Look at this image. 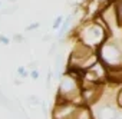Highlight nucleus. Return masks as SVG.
Returning a JSON list of instances; mask_svg holds the SVG:
<instances>
[{
  "mask_svg": "<svg viewBox=\"0 0 122 119\" xmlns=\"http://www.w3.org/2000/svg\"><path fill=\"white\" fill-rule=\"evenodd\" d=\"M99 62L98 52L85 46L81 42H73V46L68 55L66 59V66L68 69H76L85 72L86 69L92 68L95 63Z\"/></svg>",
  "mask_w": 122,
  "mask_h": 119,
  "instance_id": "nucleus-1",
  "label": "nucleus"
},
{
  "mask_svg": "<svg viewBox=\"0 0 122 119\" xmlns=\"http://www.w3.org/2000/svg\"><path fill=\"white\" fill-rule=\"evenodd\" d=\"M99 62L106 68H118L122 66V42L116 39L113 35L106 37V40L98 47Z\"/></svg>",
  "mask_w": 122,
  "mask_h": 119,
  "instance_id": "nucleus-2",
  "label": "nucleus"
},
{
  "mask_svg": "<svg viewBox=\"0 0 122 119\" xmlns=\"http://www.w3.org/2000/svg\"><path fill=\"white\" fill-rule=\"evenodd\" d=\"M81 80L66 72L60 76L55 95V102L81 103Z\"/></svg>",
  "mask_w": 122,
  "mask_h": 119,
  "instance_id": "nucleus-3",
  "label": "nucleus"
},
{
  "mask_svg": "<svg viewBox=\"0 0 122 119\" xmlns=\"http://www.w3.org/2000/svg\"><path fill=\"white\" fill-rule=\"evenodd\" d=\"M0 105H2L3 108H6L7 110H15V106H13L12 100L5 95V92L2 90V88H0Z\"/></svg>",
  "mask_w": 122,
  "mask_h": 119,
  "instance_id": "nucleus-4",
  "label": "nucleus"
},
{
  "mask_svg": "<svg viewBox=\"0 0 122 119\" xmlns=\"http://www.w3.org/2000/svg\"><path fill=\"white\" fill-rule=\"evenodd\" d=\"M17 5H10V6H7V7H2L0 9V15H3V16H10V15H15L16 12H17Z\"/></svg>",
  "mask_w": 122,
  "mask_h": 119,
  "instance_id": "nucleus-5",
  "label": "nucleus"
},
{
  "mask_svg": "<svg viewBox=\"0 0 122 119\" xmlns=\"http://www.w3.org/2000/svg\"><path fill=\"white\" fill-rule=\"evenodd\" d=\"M26 102L30 105V106H40L42 105V99L37 96V95H29L26 98Z\"/></svg>",
  "mask_w": 122,
  "mask_h": 119,
  "instance_id": "nucleus-6",
  "label": "nucleus"
},
{
  "mask_svg": "<svg viewBox=\"0 0 122 119\" xmlns=\"http://www.w3.org/2000/svg\"><path fill=\"white\" fill-rule=\"evenodd\" d=\"M63 19H65L63 15H59V16L55 17V20H53V23H52V30H53V32H57V30L60 29V26H62V23H63Z\"/></svg>",
  "mask_w": 122,
  "mask_h": 119,
  "instance_id": "nucleus-7",
  "label": "nucleus"
},
{
  "mask_svg": "<svg viewBox=\"0 0 122 119\" xmlns=\"http://www.w3.org/2000/svg\"><path fill=\"white\" fill-rule=\"evenodd\" d=\"M29 70H27V68L26 66H19L17 69H16V75H17V78H20L22 80H25V78H29Z\"/></svg>",
  "mask_w": 122,
  "mask_h": 119,
  "instance_id": "nucleus-8",
  "label": "nucleus"
},
{
  "mask_svg": "<svg viewBox=\"0 0 122 119\" xmlns=\"http://www.w3.org/2000/svg\"><path fill=\"white\" fill-rule=\"evenodd\" d=\"M52 80H53V73H52V69H47L46 79H45V86H46V90H50V89H52Z\"/></svg>",
  "mask_w": 122,
  "mask_h": 119,
  "instance_id": "nucleus-9",
  "label": "nucleus"
},
{
  "mask_svg": "<svg viewBox=\"0 0 122 119\" xmlns=\"http://www.w3.org/2000/svg\"><path fill=\"white\" fill-rule=\"evenodd\" d=\"M40 27V23L39 22H32V23H29L26 27H25V30L26 32H33V30H37Z\"/></svg>",
  "mask_w": 122,
  "mask_h": 119,
  "instance_id": "nucleus-10",
  "label": "nucleus"
},
{
  "mask_svg": "<svg viewBox=\"0 0 122 119\" xmlns=\"http://www.w3.org/2000/svg\"><path fill=\"white\" fill-rule=\"evenodd\" d=\"M0 43H2L3 46H9V45L12 43V39H10L9 36H6V35H2V33H0Z\"/></svg>",
  "mask_w": 122,
  "mask_h": 119,
  "instance_id": "nucleus-11",
  "label": "nucleus"
},
{
  "mask_svg": "<svg viewBox=\"0 0 122 119\" xmlns=\"http://www.w3.org/2000/svg\"><path fill=\"white\" fill-rule=\"evenodd\" d=\"M12 39H13V42H16V43H22V42H25V40H26L25 35H22V33H15Z\"/></svg>",
  "mask_w": 122,
  "mask_h": 119,
  "instance_id": "nucleus-12",
  "label": "nucleus"
},
{
  "mask_svg": "<svg viewBox=\"0 0 122 119\" xmlns=\"http://www.w3.org/2000/svg\"><path fill=\"white\" fill-rule=\"evenodd\" d=\"M37 66H39V60H30L29 63H27V70L30 72V70H36L37 69Z\"/></svg>",
  "mask_w": 122,
  "mask_h": 119,
  "instance_id": "nucleus-13",
  "label": "nucleus"
},
{
  "mask_svg": "<svg viewBox=\"0 0 122 119\" xmlns=\"http://www.w3.org/2000/svg\"><path fill=\"white\" fill-rule=\"evenodd\" d=\"M29 78H30L33 82L39 80V78H40V73H39V70H37V69H36V70H30V73H29Z\"/></svg>",
  "mask_w": 122,
  "mask_h": 119,
  "instance_id": "nucleus-14",
  "label": "nucleus"
},
{
  "mask_svg": "<svg viewBox=\"0 0 122 119\" xmlns=\"http://www.w3.org/2000/svg\"><path fill=\"white\" fill-rule=\"evenodd\" d=\"M52 40H53V36L50 33H46L42 36V42H52Z\"/></svg>",
  "mask_w": 122,
  "mask_h": 119,
  "instance_id": "nucleus-15",
  "label": "nucleus"
},
{
  "mask_svg": "<svg viewBox=\"0 0 122 119\" xmlns=\"http://www.w3.org/2000/svg\"><path fill=\"white\" fill-rule=\"evenodd\" d=\"M22 83H23V80H22V79H16V78L13 79V85H16V86H20Z\"/></svg>",
  "mask_w": 122,
  "mask_h": 119,
  "instance_id": "nucleus-16",
  "label": "nucleus"
},
{
  "mask_svg": "<svg viewBox=\"0 0 122 119\" xmlns=\"http://www.w3.org/2000/svg\"><path fill=\"white\" fill-rule=\"evenodd\" d=\"M7 2H9L10 5H16V3H17V0H7Z\"/></svg>",
  "mask_w": 122,
  "mask_h": 119,
  "instance_id": "nucleus-17",
  "label": "nucleus"
},
{
  "mask_svg": "<svg viewBox=\"0 0 122 119\" xmlns=\"http://www.w3.org/2000/svg\"><path fill=\"white\" fill-rule=\"evenodd\" d=\"M0 9H2V2H0Z\"/></svg>",
  "mask_w": 122,
  "mask_h": 119,
  "instance_id": "nucleus-18",
  "label": "nucleus"
}]
</instances>
